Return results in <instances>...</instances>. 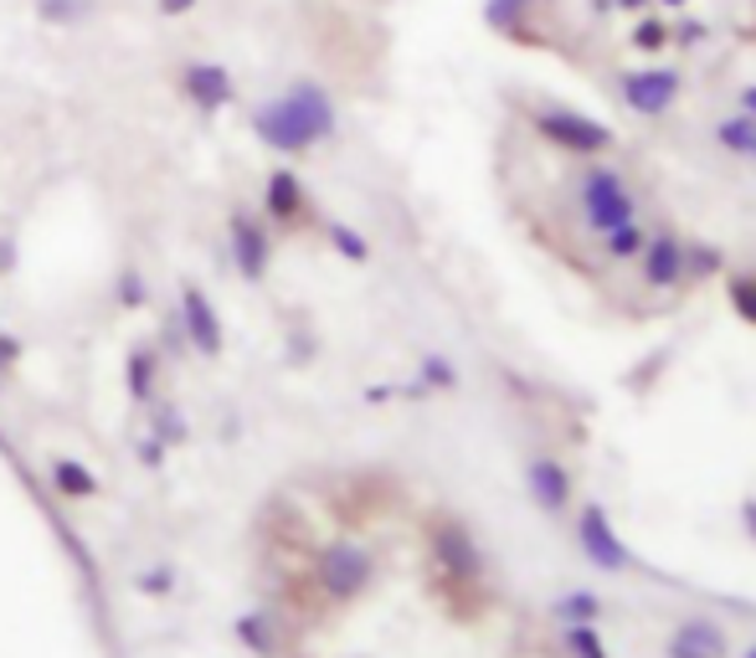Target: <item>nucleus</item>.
<instances>
[{"label":"nucleus","mask_w":756,"mask_h":658,"mask_svg":"<svg viewBox=\"0 0 756 658\" xmlns=\"http://www.w3.org/2000/svg\"><path fill=\"white\" fill-rule=\"evenodd\" d=\"M335 124H340L335 119V98L314 77H294L279 98L252 108V135L283 155H304L314 145H325L335 135Z\"/></svg>","instance_id":"f257e3e1"},{"label":"nucleus","mask_w":756,"mask_h":658,"mask_svg":"<svg viewBox=\"0 0 756 658\" xmlns=\"http://www.w3.org/2000/svg\"><path fill=\"white\" fill-rule=\"evenodd\" d=\"M571 191H577L581 226H587L592 237H602V232H612V226H623V222H638V211H643L638 191L628 185V176L618 170V164H608V155L581 160L577 180H571Z\"/></svg>","instance_id":"f03ea898"},{"label":"nucleus","mask_w":756,"mask_h":658,"mask_svg":"<svg viewBox=\"0 0 756 658\" xmlns=\"http://www.w3.org/2000/svg\"><path fill=\"white\" fill-rule=\"evenodd\" d=\"M531 129L546 139L550 150L561 155H577V160H597V155H612L618 150V135H612L602 119L581 114L571 104H540L531 114Z\"/></svg>","instance_id":"7ed1b4c3"},{"label":"nucleus","mask_w":756,"mask_h":658,"mask_svg":"<svg viewBox=\"0 0 756 658\" xmlns=\"http://www.w3.org/2000/svg\"><path fill=\"white\" fill-rule=\"evenodd\" d=\"M684 83L690 77L680 73V67H628V73H618V104L628 108V114H638V119H664L669 108L684 98Z\"/></svg>","instance_id":"20e7f679"},{"label":"nucleus","mask_w":756,"mask_h":658,"mask_svg":"<svg viewBox=\"0 0 756 658\" xmlns=\"http://www.w3.org/2000/svg\"><path fill=\"white\" fill-rule=\"evenodd\" d=\"M428 551H432V566L443 576L448 586H474L484 582V555H479L474 535L453 520H438L428 535Z\"/></svg>","instance_id":"39448f33"},{"label":"nucleus","mask_w":756,"mask_h":658,"mask_svg":"<svg viewBox=\"0 0 756 658\" xmlns=\"http://www.w3.org/2000/svg\"><path fill=\"white\" fill-rule=\"evenodd\" d=\"M577 540H581V555H587L602 576H618V571L633 566V551H628L623 535H618V524H612L608 505H587V509H581Z\"/></svg>","instance_id":"423d86ee"},{"label":"nucleus","mask_w":756,"mask_h":658,"mask_svg":"<svg viewBox=\"0 0 756 658\" xmlns=\"http://www.w3.org/2000/svg\"><path fill=\"white\" fill-rule=\"evenodd\" d=\"M684 257H690V242L680 237V232H649V242H643V253H638V278H643V288H653V294H669V288L690 284V273H684Z\"/></svg>","instance_id":"0eeeda50"},{"label":"nucleus","mask_w":756,"mask_h":658,"mask_svg":"<svg viewBox=\"0 0 756 658\" xmlns=\"http://www.w3.org/2000/svg\"><path fill=\"white\" fill-rule=\"evenodd\" d=\"M176 93L191 108H201V114H217V108H227L238 98V83H232V73H227L222 62L191 57L176 67Z\"/></svg>","instance_id":"6e6552de"},{"label":"nucleus","mask_w":756,"mask_h":658,"mask_svg":"<svg viewBox=\"0 0 756 658\" xmlns=\"http://www.w3.org/2000/svg\"><path fill=\"white\" fill-rule=\"evenodd\" d=\"M664 658H731L726 628L715 617H684L680 628L669 633Z\"/></svg>","instance_id":"1a4fd4ad"},{"label":"nucleus","mask_w":756,"mask_h":658,"mask_svg":"<svg viewBox=\"0 0 756 658\" xmlns=\"http://www.w3.org/2000/svg\"><path fill=\"white\" fill-rule=\"evenodd\" d=\"M525 484H531V499L546 514H566L571 505V468L561 458H550V453H535L531 464H525Z\"/></svg>","instance_id":"9d476101"},{"label":"nucleus","mask_w":756,"mask_h":658,"mask_svg":"<svg viewBox=\"0 0 756 658\" xmlns=\"http://www.w3.org/2000/svg\"><path fill=\"white\" fill-rule=\"evenodd\" d=\"M643 242H649V226H643V222H623V226H612V232H602V237H597V253L608 257V263H638Z\"/></svg>","instance_id":"9b49d317"},{"label":"nucleus","mask_w":756,"mask_h":658,"mask_svg":"<svg viewBox=\"0 0 756 658\" xmlns=\"http://www.w3.org/2000/svg\"><path fill=\"white\" fill-rule=\"evenodd\" d=\"M711 139H715V150H726V155H752V145H756V119L752 114H731V119H715V129H711Z\"/></svg>","instance_id":"f8f14e48"},{"label":"nucleus","mask_w":756,"mask_h":658,"mask_svg":"<svg viewBox=\"0 0 756 658\" xmlns=\"http://www.w3.org/2000/svg\"><path fill=\"white\" fill-rule=\"evenodd\" d=\"M628 42H633L638 52L659 57V52H669V46H674V26H669L664 11H643V15H633V36H628Z\"/></svg>","instance_id":"ddd939ff"},{"label":"nucleus","mask_w":756,"mask_h":658,"mask_svg":"<svg viewBox=\"0 0 756 658\" xmlns=\"http://www.w3.org/2000/svg\"><path fill=\"white\" fill-rule=\"evenodd\" d=\"M550 617H556L561 628L597 623V617H602V597H597V592H561V597L550 602Z\"/></svg>","instance_id":"4468645a"},{"label":"nucleus","mask_w":756,"mask_h":658,"mask_svg":"<svg viewBox=\"0 0 756 658\" xmlns=\"http://www.w3.org/2000/svg\"><path fill=\"white\" fill-rule=\"evenodd\" d=\"M267 206L279 211V222H294L298 211H304V191H298L294 170H273L267 176Z\"/></svg>","instance_id":"2eb2a0df"},{"label":"nucleus","mask_w":756,"mask_h":658,"mask_svg":"<svg viewBox=\"0 0 756 658\" xmlns=\"http://www.w3.org/2000/svg\"><path fill=\"white\" fill-rule=\"evenodd\" d=\"M535 11H540V0H490V6H484V21H490L494 31H504V36H519Z\"/></svg>","instance_id":"dca6fc26"},{"label":"nucleus","mask_w":756,"mask_h":658,"mask_svg":"<svg viewBox=\"0 0 756 658\" xmlns=\"http://www.w3.org/2000/svg\"><path fill=\"white\" fill-rule=\"evenodd\" d=\"M36 15L46 26H83L93 15V0H36Z\"/></svg>","instance_id":"f3484780"},{"label":"nucleus","mask_w":756,"mask_h":658,"mask_svg":"<svg viewBox=\"0 0 756 658\" xmlns=\"http://www.w3.org/2000/svg\"><path fill=\"white\" fill-rule=\"evenodd\" d=\"M566 654L571 658H608V644H602V633L597 623H577V628H566Z\"/></svg>","instance_id":"a211bd4d"},{"label":"nucleus","mask_w":756,"mask_h":658,"mask_svg":"<svg viewBox=\"0 0 756 658\" xmlns=\"http://www.w3.org/2000/svg\"><path fill=\"white\" fill-rule=\"evenodd\" d=\"M726 299H731V309H736L746 325H756V273H731Z\"/></svg>","instance_id":"6ab92c4d"},{"label":"nucleus","mask_w":756,"mask_h":658,"mask_svg":"<svg viewBox=\"0 0 756 658\" xmlns=\"http://www.w3.org/2000/svg\"><path fill=\"white\" fill-rule=\"evenodd\" d=\"M232 232H238V253H242V268H248V273H263L267 242H263V237H258V232H252V226H248V216H238V222H232Z\"/></svg>","instance_id":"aec40b11"},{"label":"nucleus","mask_w":756,"mask_h":658,"mask_svg":"<svg viewBox=\"0 0 756 658\" xmlns=\"http://www.w3.org/2000/svg\"><path fill=\"white\" fill-rule=\"evenodd\" d=\"M684 273H690V284H700V278H711V273H721V253H715V247H705V242H690Z\"/></svg>","instance_id":"412c9836"},{"label":"nucleus","mask_w":756,"mask_h":658,"mask_svg":"<svg viewBox=\"0 0 756 658\" xmlns=\"http://www.w3.org/2000/svg\"><path fill=\"white\" fill-rule=\"evenodd\" d=\"M329 237L340 242V253H345V257H356V263L366 257V237H356L350 226H329Z\"/></svg>","instance_id":"4be33fe9"},{"label":"nucleus","mask_w":756,"mask_h":658,"mask_svg":"<svg viewBox=\"0 0 756 658\" xmlns=\"http://www.w3.org/2000/svg\"><path fill=\"white\" fill-rule=\"evenodd\" d=\"M422 371H428V381H438V386H453V365H448V360H428Z\"/></svg>","instance_id":"5701e85b"},{"label":"nucleus","mask_w":756,"mask_h":658,"mask_svg":"<svg viewBox=\"0 0 756 658\" xmlns=\"http://www.w3.org/2000/svg\"><path fill=\"white\" fill-rule=\"evenodd\" d=\"M201 0H155V11L160 15H191Z\"/></svg>","instance_id":"b1692460"},{"label":"nucleus","mask_w":756,"mask_h":658,"mask_svg":"<svg viewBox=\"0 0 756 658\" xmlns=\"http://www.w3.org/2000/svg\"><path fill=\"white\" fill-rule=\"evenodd\" d=\"M736 108L756 119V83H742V88H736Z\"/></svg>","instance_id":"393cba45"},{"label":"nucleus","mask_w":756,"mask_h":658,"mask_svg":"<svg viewBox=\"0 0 756 658\" xmlns=\"http://www.w3.org/2000/svg\"><path fill=\"white\" fill-rule=\"evenodd\" d=\"M612 11L618 15H643V11H653V0H612Z\"/></svg>","instance_id":"a878e982"},{"label":"nucleus","mask_w":756,"mask_h":658,"mask_svg":"<svg viewBox=\"0 0 756 658\" xmlns=\"http://www.w3.org/2000/svg\"><path fill=\"white\" fill-rule=\"evenodd\" d=\"M742 530L756 540V499H746V505H742Z\"/></svg>","instance_id":"bb28decb"},{"label":"nucleus","mask_w":756,"mask_h":658,"mask_svg":"<svg viewBox=\"0 0 756 658\" xmlns=\"http://www.w3.org/2000/svg\"><path fill=\"white\" fill-rule=\"evenodd\" d=\"M653 11H664V15H680V11H690V0H653Z\"/></svg>","instance_id":"cd10ccee"},{"label":"nucleus","mask_w":756,"mask_h":658,"mask_svg":"<svg viewBox=\"0 0 756 658\" xmlns=\"http://www.w3.org/2000/svg\"><path fill=\"white\" fill-rule=\"evenodd\" d=\"M742 658H756V644H752V648H746V654H742Z\"/></svg>","instance_id":"c85d7f7f"},{"label":"nucleus","mask_w":756,"mask_h":658,"mask_svg":"<svg viewBox=\"0 0 756 658\" xmlns=\"http://www.w3.org/2000/svg\"><path fill=\"white\" fill-rule=\"evenodd\" d=\"M746 160H752V164H756V145H752V155H746Z\"/></svg>","instance_id":"c756f323"}]
</instances>
